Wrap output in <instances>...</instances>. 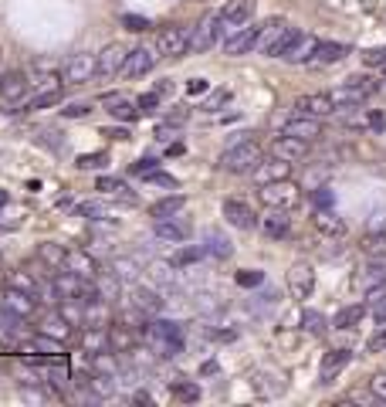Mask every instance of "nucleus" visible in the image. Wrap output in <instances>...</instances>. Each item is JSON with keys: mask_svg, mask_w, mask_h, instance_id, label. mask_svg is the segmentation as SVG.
Here are the masks:
<instances>
[{"mask_svg": "<svg viewBox=\"0 0 386 407\" xmlns=\"http://www.w3.org/2000/svg\"><path fill=\"white\" fill-rule=\"evenodd\" d=\"M261 160H265V150L251 136H244V139H234L231 146L221 153V170L234 173V177H244V173H254L261 166Z\"/></svg>", "mask_w": 386, "mask_h": 407, "instance_id": "f257e3e1", "label": "nucleus"}, {"mask_svg": "<svg viewBox=\"0 0 386 407\" xmlns=\"http://www.w3.org/2000/svg\"><path fill=\"white\" fill-rule=\"evenodd\" d=\"M380 92V81L369 79V75H352L346 79L339 88H332V99H336V106L339 109H359L366 99H373Z\"/></svg>", "mask_w": 386, "mask_h": 407, "instance_id": "f03ea898", "label": "nucleus"}, {"mask_svg": "<svg viewBox=\"0 0 386 407\" xmlns=\"http://www.w3.org/2000/svg\"><path fill=\"white\" fill-rule=\"evenodd\" d=\"M224 38H227V28H224L221 14H203L190 28V54H203V51H210Z\"/></svg>", "mask_w": 386, "mask_h": 407, "instance_id": "7ed1b4c3", "label": "nucleus"}, {"mask_svg": "<svg viewBox=\"0 0 386 407\" xmlns=\"http://www.w3.org/2000/svg\"><path fill=\"white\" fill-rule=\"evenodd\" d=\"M258 197H261V204H265V207L292 210V207H298V204H302V187H298L292 177H285V180H274V183H261Z\"/></svg>", "mask_w": 386, "mask_h": 407, "instance_id": "20e7f679", "label": "nucleus"}, {"mask_svg": "<svg viewBox=\"0 0 386 407\" xmlns=\"http://www.w3.org/2000/svg\"><path fill=\"white\" fill-rule=\"evenodd\" d=\"M17 350L28 357V360H54L65 353V339H54L48 332H31L17 343Z\"/></svg>", "mask_w": 386, "mask_h": 407, "instance_id": "39448f33", "label": "nucleus"}, {"mask_svg": "<svg viewBox=\"0 0 386 407\" xmlns=\"http://www.w3.org/2000/svg\"><path fill=\"white\" fill-rule=\"evenodd\" d=\"M61 79L65 85H88L92 79H99V58L95 54H68V61L61 65Z\"/></svg>", "mask_w": 386, "mask_h": 407, "instance_id": "423d86ee", "label": "nucleus"}, {"mask_svg": "<svg viewBox=\"0 0 386 407\" xmlns=\"http://www.w3.org/2000/svg\"><path fill=\"white\" fill-rule=\"evenodd\" d=\"M356 288H363L369 299H373V295H386V255L369 258V261L359 268V275H356Z\"/></svg>", "mask_w": 386, "mask_h": 407, "instance_id": "0eeeda50", "label": "nucleus"}, {"mask_svg": "<svg viewBox=\"0 0 386 407\" xmlns=\"http://www.w3.org/2000/svg\"><path fill=\"white\" fill-rule=\"evenodd\" d=\"M292 112H298V116H315V119H325V116H336V112H339V106H336L332 92H309V95H298V99H295Z\"/></svg>", "mask_w": 386, "mask_h": 407, "instance_id": "6e6552de", "label": "nucleus"}, {"mask_svg": "<svg viewBox=\"0 0 386 407\" xmlns=\"http://www.w3.org/2000/svg\"><path fill=\"white\" fill-rule=\"evenodd\" d=\"M156 51H159V58H180V54H187L190 51V28H180V24L163 28L159 38H156Z\"/></svg>", "mask_w": 386, "mask_h": 407, "instance_id": "1a4fd4ad", "label": "nucleus"}, {"mask_svg": "<svg viewBox=\"0 0 386 407\" xmlns=\"http://www.w3.org/2000/svg\"><path fill=\"white\" fill-rule=\"evenodd\" d=\"M61 88H65V81H51V85H41V92H34L31 99H21L14 109H7V112H24V116H31V112H41V109H51V106H58L61 102Z\"/></svg>", "mask_w": 386, "mask_h": 407, "instance_id": "9d476101", "label": "nucleus"}, {"mask_svg": "<svg viewBox=\"0 0 386 407\" xmlns=\"http://www.w3.org/2000/svg\"><path fill=\"white\" fill-rule=\"evenodd\" d=\"M261 31H265V24H244V28H237L234 34H227V38H224V54L241 58V54H251V51H258Z\"/></svg>", "mask_w": 386, "mask_h": 407, "instance_id": "9b49d317", "label": "nucleus"}, {"mask_svg": "<svg viewBox=\"0 0 386 407\" xmlns=\"http://www.w3.org/2000/svg\"><path fill=\"white\" fill-rule=\"evenodd\" d=\"M38 292H28V288H7L3 292V309L10 312V316H21V319H31L34 312H38Z\"/></svg>", "mask_w": 386, "mask_h": 407, "instance_id": "f8f14e48", "label": "nucleus"}, {"mask_svg": "<svg viewBox=\"0 0 386 407\" xmlns=\"http://www.w3.org/2000/svg\"><path fill=\"white\" fill-rule=\"evenodd\" d=\"M288 292H292V299H298V302H305L312 292H315V268H312L309 261H295L292 268H288Z\"/></svg>", "mask_w": 386, "mask_h": 407, "instance_id": "ddd939ff", "label": "nucleus"}, {"mask_svg": "<svg viewBox=\"0 0 386 407\" xmlns=\"http://www.w3.org/2000/svg\"><path fill=\"white\" fill-rule=\"evenodd\" d=\"M254 7H258V0H227V3L217 10L221 21H224V28H227V34H234V31L244 28V24H251Z\"/></svg>", "mask_w": 386, "mask_h": 407, "instance_id": "4468645a", "label": "nucleus"}, {"mask_svg": "<svg viewBox=\"0 0 386 407\" xmlns=\"http://www.w3.org/2000/svg\"><path fill=\"white\" fill-rule=\"evenodd\" d=\"M153 235L159 238V241H166V244H183L193 235V224L183 217V214H176V217H163V221H156L153 224Z\"/></svg>", "mask_w": 386, "mask_h": 407, "instance_id": "2eb2a0df", "label": "nucleus"}, {"mask_svg": "<svg viewBox=\"0 0 386 407\" xmlns=\"http://www.w3.org/2000/svg\"><path fill=\"white\" fill-rule=\"evenodd\" d=\"M271 157H281V160L288 163H298L309 157V139H298V136H288V132H278L274 139H271Z\"/></svg>", "mask_w": 386, "mask_h": 407, "instance_id": "dca6fc26", "label": "nucleus"}, {"mask_svg": "<svg viewBox=\"0 0 386 407\" xmlns=\"http://www.w3.org/2000/svg\"><path fill=\"white\" fill-rule=\"evenodd\" d=\"M95 58H99V79H112V75H122L125 58H129V48L119 44V41H112V44H105Z\"/></svg>", "mask_w": 386, "mask_h": 407, "instance_id": "f3484780", "label": "nucleus"}, {"mask_svg": "<svg viewBox=\"0 0 386 407\" xmlns=\"http://www.w3.org/2000/svg\"><path fill=\"white\" fill-rule=\"evenodd\" d=\"M352 360V350L346 346H339V350H329L325 357H322V364H318V384L322 387H329V384H336V377L343 373Z\"/></svg>", "mask_w": 386, "mask_h": 407, "instance_id": "a211bd4d", "label": "nucleus"}, {"mask_svg": "<svg viewBox=\"0 0 386 407\" xmlns=\"http://www.w3.org/2000/svg\"><path fill=\"white\" fill-rule=\"evenodd\" d=\"M258 228L265 231V238H271V241L292 238V217H288V210H278V207H268V214L258 221Z\"/></svg>", "mask_w": 386, "mask_h": 407, "instance_id": "6ab92c4d", "label": "nucleus"}, {"mask_svg": "<svg viewBox=\"0 0 386 407\" xmlns=\"http://www.w3.org/2000/svg\"><path fill=\"white\" fill-rule=\"evenodd\" d=\"M224 217H227V224L237 228V231H251V228L258 224L254 207L247 201H237V197H227V201H224Z\"/></svg>", "mask_w": 386, "mask_h": 407, "instance_id": "aec40b11", "label": "nucleus"}, {"mask_svg": "<svg viewBox=\"0 0 386 407\" xmlns=\"http://www.w3.org/2000/svg\"><path fill=\"white\" fill-rule=\"evenodd\" d=\"M102 106H105V112L119 122H132L139 116V102H132L125 92H109V95H102Z\"/></svg>", "mask_w": 386, "mask_h": 407, "instance_id": "412c9836", "label": "nucleus"}, {"mask_svg": "<svg viewBox=\"0 0 386 407\" xmlns=\"http://www.w3.org/2000/svg\"><path fill=\"white\" fill-rule=\"evenodd\" d=\"M156 58H159V51H156V48H146V44H143V48H136V51H129L122 75H125V79H139V75L153 72Z\"/></svg>", "mask_w": 386, "mask_h": 407, "instance_id": "4be33fe9", "label": "nucleus"}, {"mask_svg": "<svg viewBox=\"0 0 386 407\" xmlns=\"http://www.w3.org/2000/svg\"><path fill=\"white\" fill-rule=\"evenodd\" d=\"M349 44H343V41H318V48H315V54H312L309 65H315V68H325V65H339L343 58H349Z\"/></svg>", "mask_w": 386, "mask_h": 407, "instance_id": "5701e85b", "label": "nucleus"}, {"mask_svg": "<svg viewBox=\"0 0 386 407\" xmlns=\"http://www.w3.org/2000/svg\"><path fill=\"white\" fill-rule=\"evenodd\" d=\"M281 132H288V136H298V139H309L315 143L318 136H322V119H315V116H292V119L281 126Z\"/></svg>", "mask_w": 386, "mask_h": 407, "instance_id": "b1692460", "label": "nucleus"}, {"mask_svg": "<svg viewBox=\"0 0 386 407\" xmlns=\"http://www.w3.org/2000/svg\"><path fill=\"white\" fill-rule=\"evenodd\" d=\"M65 268L68 272H75V275H81L85 282H95L99 279V272H102V265L88 255V251H68V258H65Z\"/></svg>", "mask_w": 386, "mask_h": 407, "instance_id": "393cba45", "label": "nucleus"}, {"mask_svg": "<svg viewBox=\"0 0 386 407\" xmlns=\"http://www.w3.org/2000/svg\"><path fill=\"white\" fill-rule=\"evenodd\" d=\"M292 166L295 163L281 160V157H268V160H261V166L251 173L258 183H274V180H285V177H292Z\"/></svg>", "mask_w": 386, "mask_h": 407, "instance_id": "a878e982", "label": "nucleus"}, {"mask_svg": "<svg viewBox=\"0 0 386 407\" xmlns=\"http://www.w3.org/2000/svg\"><path fill=\"white\" fill-rule=\"evenodd\" d=\"M28 72H7L3 79H0V99H7V102H21L24 99V92H28Z\"/></svg>", "mask_w": 386, "mask_h": 407, "instance_id": "bb28decb", "label": "nucleus"}, {"mask_svg": "<svg viewBox=\"0 0 386 407\" xmlns=\"http://www.w3.org/2000/svg\"><path fill=\"white\" fill-rule=\"evenodd\" d=\"M315 48H318V38H312V34H298V41L288 48V54L281 58V61H288V65H309L312 54H315Z\"/></svg>", "mask_w": 386, "mask_h": 407, "instance_id": "cd10ccee", "label": "nucleus"}, {"mask_svg": "<svg viewBox=\"0 0 386 407\" xmlns=\"http://www.w3.org/2000/svg\"><path fill=\"white\" fill-rule=\"evenodd\" d=\"M136 309H143V312H150V316H156V312H163V306H166V299H163V292H153V288H143V285H136L132 288V299H129Z\"/></svg>", "mask_w": 386, "mask_h": 407, "instance_id": "c85d7f7f", "label": "nucleus"}, {"mask_svg": "<svg viewBox=\"0 0 386 407\" xmlns=\"http://www.w3.org/2000/svg\"><path fill=\"white\" fill-rule=\"evenodd\" d=\"M369 316V306L366 302H352V306H343L336 316H332V329H352Z\"/></svg>", "mask_w": 386, "mask_h": 407, "instance_id": "c756f323", "label": "nucleus"}, {"mask_svg": "<svg viewBox=\"0 0 386 407\" xmlns=\"http://www.w3.org/2000/svg\"><path fill=\"white\" fill-rule=\"evenodd\" d=\"M109 268L116 272L122 282H139V275H143V258H132V255H119L109 261Z\"/></svg>", "mask_w": 386, "mask_h": 407, "instance_id": "7c9ffc66", "label": "nucleus"}, {"mask_svg": "<svg viewBox=\"0 0 386 407\" xmlns=\"http://www.w3.org/2000/svg\"><path fill=\"white\" fill-rule=\"evenodd\" d=\"M41 332H48V336H54V339H72V332H75V323H68L65 319V312L58 309V312H48L44 316V323H41Z\"/></svg>", "mask_w": 386, "mask_h": 407, "instance_id": "2f4dec72", "label": "nucleus"}, {"mask_svg": "<svg viewBox=\"0 0 386 407\" xmlns=\"http://www.w3.org/2000/svg\"><path fill=\"white\" fill-rule=\"evenodd\" d=\"M65 258H68V248H61V244H54V241L38 244V261L44 265V268L58 272V268H65Z\"/></svg>", "mask_w": 386, "mask_h": 407, "instance_id": "473e14b6", "label": "nucleus"}, {"mask_svg": "<svg viewBox=\"0 0 386 407\" xmlns=\"http://www.w3.org/2000/svg\"><path fill=\"white\" fill-rule=\"evenodd\" d=\"M312 221H315V228H318L322 235H332V238H343V235H346V221H343V217H336L329 207H318Z\"/></svg>", "mask_w": 386, "mask_h": 407, "instance_id": "72a5a7b5", "label": "nucleus"}, {"mask_svg": "<svg viewBox=\"0 0 386 407\" xmlns=\"http://www.w3.org/2000/svg\"><path fill=\"white\" fill-rule=\"evenodd\" d=\"M95 292H99V299H105V302H116L119 292H122V279H119L112 268H102L99 272V279H95Z\"/></svg>", "mask_w": 386, "mask_h": 407, "instance_id": "f704fd0d", "label": "nucleus"}, {"mask_svg": "<svg viewBox=\"0 0 386 407\" xmlns=\"http://www.w3.org/2000/svg\"><path fill=\"white\" fill-rule=\"evenodd\" d=\"M183 207H187V197L170 194V197L156 201L153 207H150V214H153V221H163V217H176V214H183Z\"/></svg>", "mask_w": 386, "mask_h": 407, "instance_id": "c9c22d12", "label": "nucleus"}, {"mask_svg": "<svg viewBox=\"0 0 386 407\" xmlns=\"http://www.w3.org/2000/svg\"><path fill=\"white\" fill-rule=\"evenodd\" d=\"M203 248H207V258H231L234 255L231 241H227L221 231H207V235H203Z\"/></svg>", "mask_w": 386, "mask_h": 407, "instance_id": "e433bc0d", "label": "nucleus"}, {"mask_svg": "<svg viewBox=\"0 0 386 407\" xmlns=\"http://www.w3.org/2000/svg\"><path fill=\"white\" fill-rule=\"evenodd\" d=\"M207 258V248L203 244H190V248H180L173 258H170V265L173 268H190V265H200Z\"/></svg>", "mask_w": 386, "mask_h": 407, "instance_id": "4c0bfd02", "label": "nucleus"}, {"mask_svg": "<svg viewBox=\"0 0 386 407\" xmlns=\"http://www.w3.org/2000/svg\"><path fill=\"white\" fill-rule=\"evenodd\" d=\"M298 34H302V31L288 24V28H285V31H281L278 38L271 41V48H268V51H265V54H268V58H285V54H288V48H292V44L298 41Z\"/></svg>", "mask_w": 386, "mask_h": 407, "instance_id": "58836bf2", "label": "nucleus"}, {"mask_svg": "<svg viewBox=\"0 0 386 407\" xmlns=\"http://www.w3.org/2000/svg\"><path fill=\"white\" fill-rule=\"evenodd\" d=\"M302 329L312 332V336H325V332L332 329V319H325L318 309H305V312H302Z\"/></svg>", "mask_w": 386, "mask_h": 407, "instance_id": "ea45409f", "label": "nucleus"}, {"mask_svg": "<svg viewBox=\"0 0 386 407\" xmlns=\"http://www.w3.org/2000/svg\"><path fill=\"white\" fill-rule=\"evenodd\" d=\"M75 217L105 221V217H109V204H105V201H81V204H75Z\"/></svg>", "mask_w": 386, "mask_h": 407, "instance_id": "a19ab883", "label": "nucleus"}, {"mask_svg": "<svg viewBox=\"0 0 386 407\" xmlns=\"http://www.w3.org/2000/svg\"><path fill=\"white\" fill-rule=\"evenodd\" d=\"M170 390H173V397H176V401H200V387H196V384H190V380H173V384H170Z\"/></svg>", "mask_w": 386, "mask_h": 407, "instance_id": "79ce46f5", "label": "nucleus"}, {"mask_svg": "<svg viewBox=\"0 0 386 407\" xmlns=\"http://www.w3.org/2000/svg\"><path fill=\"white\" fill-rule=\"evenodd\" d=\"M95 190H102V194H125L129 187H125V180H119V177H99L95 180Z\"/></svg>", "mask_w": 386, "mask_h": 407, "instance_id": "37998d69", "label": "nucleus"}, {"mask_svg": "<svg viewBox=\"0 0 386 407\" xmlns=\"http://www.w3.org/2000/svg\"><path fill=\"white\" fill-rule=\"evenodd\" d=\"M234 282L241 285V288H258V285L265 282V272H258V268H244V272L234 275Z\"/></svg>", "mask_w": 386, "mask_h": 407, "instance_id": "c03bdc74", "label": "nucleus"}, {"mask_svg": "<svg viewBox=\"0 0 386 407\" xmlns=\"http://www.w3.org/2000/svg\"><path fill=\"white\" fill-rule=\"evenodd\" d=\"M150 187H163V190H176L180 183H176V177H170V173H163V170H153L150 177H143Z\"/></svg>", "mask_w": 386, "mask_h": 407, "instance_id": "a18cd8bd", "label": "nucleus"}, {"mask_svg": "<svg viewBox=\"0 0 386 407\" xmlns=\"http://www.w3.org/2000/svg\"><path fill=\"white\" fill-rule=\"evenodd\" d=\"M227 102H231V88H221V92H214V95L203 102V112H221Z\"/></svg>", "mask_w": 386, "mask_h": 407, "instance_id": "49530a36", "label": "nucleus"}, {"mask_svg": "<svg viewBox=\"0 0 386 407\" xmlns=\"http://www.w3.org/2000/svg\"><path fill=\"white\" fill-rule=\"evenodd\" d=\"M105 163H109L105 153H81L75 160V166L78 170H99V166H105Z\"/></svg>", "mask_w": 386, "mask_h": 407, "instance_id": "de8ad7c7", "label": "nucleus"}, {"mask_svg": "<svg viewBox=\"0 0 386 407\" xmlns=\"http://www.w3.org/2000/svg\"><path fill=\"white\" fill-rule=\"evenodd\" d=\"M363 65H369V68H386V44L363 51Z\"/></svg>", "mask_w": 386, "mask_h": 407, "instance_id": "09e8293b", "label": "nucleus"}, {"mask_svg": "<svg viewBox=\"0 0 386 407\" xmlns=\"http://www.w3.org/2000/svg\"><path fill=\"white\" fill-rule=\"evenodd\" d=\"M136 102H139V112H156V109L163 106V95H159V92L153 88V92H143Z\"/></svg>", "mask_w": 386, "mask_h": 407, "instance_id": "8fccbe9b", "label": "nucleus"}, {"mask_svg": "<svg viewBox=\"0 0 386 407\" xmlns=\"http://www.w3.org/2000/svg\"><path fill=\"white\" fill-rule=\"evenodd\" d=\"M153 170H159V160H156V157H143L139 163H132V166H129V173H132V177H150Z\"/></svg>", "mask_w": 386, "mask_h": 407, "instance_id": "3c124183", "label": "nucleus"}, {"mask_svg": "<svg viewBox=\"0 0 386 407\" xmlns=\"http://www.w3.org/2000/svg\"><path fill=\"white\" fill-rule=\"evenodd\" d=\"M386 350V323H380V329L366 339V353H383Z\"/></svg>", "mask_w": 386, "mask_h": 407, "instance_id": "603ef678", "label": "nucleus"}, {"mask_svg": "<svg viewBox=\"0 0 386 407\" xmlns=\"http://www.w3.org/2000/svg\"><path fill=\"white\" fill-rule=\"evenodd\" d=\"M88 112H92V102H68V106L61 109L65 119H85Z\"/></svg>", "mask_w": 386, "mask_h": 407, "instance_id": "864d4df0", "label": "nucleus"}, {"mask_svg": "<svg viewBox=\"0 0 386 407\" xmlns=\"http://www.w3.org/2000/svg\"><path fill=\"white\" fill-rule=\"evenodd\" d=\"M122 28H125V31H146V28H153V24H150V17H143V14H125V17H122Z\"/></svg>", "mask_w": 386, "mask_h": 407, "instance_id": "5fc2aeb1", "label": "nucleus"}, {"mask_svg": "<svg viewBox=\"0 0 386 407\" xmlns=\"http://www.w3.org/2000/svg\"><path fill=\"white\" fill-rule=\"evenodd\" d=\"M10 285H14V288H28V292H38V282H34V279H31V275H28L24 268L10 275Z\"/></svg>", "mask_w": 386, "mask_h": 407, "instance_id": "6e6d98bb", "label": "nucleus"}, {"mask_svg": "<svg viewBox=\"0 0 386 407\" xmlns=\"http://www.w3.org/2000/svg\"><path fill=\"white\" fill-rule=\"evenodd\" d=\"M369 394H373L380 404H386V373H376V377L369 380Z\"/></svg>", "mask_w": 386, "mask_h": 407, "instance_id": "4d7b16f0", "label": "nucleus"}, {"mask_svg": "<svg viewBox=\"0 0 386 407\" xmlns=\"http://www.w3.org/2000/svg\"><path fill=\"white\" fill-rule=\"evenodd\" d=\"M369 312H373V319H376V323H386V299H383V295H373Z\"/></svg>", "mask_w": 386, "mask_h": 407, "instance_id": "13d9d810", "label": "nucleus"}, {"mask_svg": "<svg viewBox=\"0 0 386 407\" xmlns=\"http://www.w3.org/2000/svg\"><path fill=\"white\" fill-rule=\"evenodd\" d=\"M312 201H315V207H332V190H329V187H318V190L312 194Z\"/></svg>", "mask_w": 386, "mask_h": 407, "instance_id": "bf43d9fd", "label": "nucleus"}, {"mask_svg": "<svg viewBox=\"0 0 386 407\" xmlns=\"http://www.w3.org/2000/svg\"><path fill=\"white\" fill-rule=\"evenodd\" d=\"M187 92H190V95H203V92H210V81L207 79H190Z\"/></svg>", "mask_w": 386, "mask_h": 407, "instance_id": "052dcab7", "label": "nucleus"}, {"mask_svg": "<svg viewBox=\"0 0 386 407\" xmlns=\"http://www.w3.org/2000/svg\"><path fill=\"white\" fill-rule=\"evenodd\" d=\"M156 92H159V95L166 99V95L173 92V81H170V79H159V81H156Z\"/></svg>", "mask_w": 386, "mask_h": 407, "instance_id": "680f3d73", "label": "nucleus"}, {"mask_svg": "<svg viewBox=\"0 0 386 407\" xmlns=\"http://www.w3.org/2000/svg\"><path fill=\"white\" fill-rule=\"evenodd\" d=\"M102 136H109V139H129L125 129H102Z\"/></svg>", "mask_w": 386, "mask_h": 407, "instance_id": "e2e57ef3", "label": "nucleus"}, {"mask_svg": "<svg viewBox=\"0 0 386 407\" xmlns=\"http://www.w3.org/2000/svg\"><path fill=\"white\" fill-rule=\"evenodd\" d=\"M166 153H170V157H180V153H183V143H173V146H170Z\"/></svg>", "mask_w": 386, "mask_h": 407, "instance_id": "0e129e2a", "label": "nucleus"}, {"mask_svg": "<svg viewBox=\"0 0 386 407\" xmlns=\"http://www.w3.org/2000/svg\"><path fill=\"white\" fill-rule=\"evenodd\" d=\"M0 58H3V51H0Z\"/></svg>", "mask_w": 386, "mask_h": 407, "instance_id": "69168bd1", "label": "nucleus"}, {"mask_svg": "<svg viewBox=\"0 0 386 407\" xmlns=\"http://www.w3.org/2000/svg\"><path fill=\"white\" fill-rule=\"evenodd\" d=\"M383 85H386V79H383Z\"/></svg>", "mask_w": 386, "mask_h": 407, "instance_id": "338daca9", "label": "nucleus"}]
</instances>
